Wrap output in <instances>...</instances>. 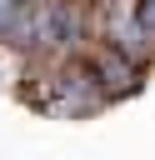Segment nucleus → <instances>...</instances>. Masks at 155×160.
<instances>
[{"instance_id":"2","label":"nucleus","mask_w":155,"mask_h":160,"mask_svg":"<svg viewBox=\"0 0 155 160\" xmlns=\"http://www.w3.org/2000/svg\"><path fill=\"white\" fill-rule=\"evenodd\" d=\"M20 5H25V0H0V40H5V30H10V20H15Z\"/></svg>"},{"instance_id":"1","label":"nucleus","mask_w":155,"mask_h":160,"mask_svg":"<svg viewBox=\"0 0 155 160\" xmlns=\"http://www.w3.org/2000/svg\"><path fill=\"white\" fill-rule=\"evenodd\" d=\"M90 70H95V85H100L105 100L135 95V90H140V60H130V55H120V50H105Z\"/></svg>"}]
</instances>
